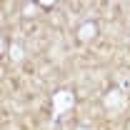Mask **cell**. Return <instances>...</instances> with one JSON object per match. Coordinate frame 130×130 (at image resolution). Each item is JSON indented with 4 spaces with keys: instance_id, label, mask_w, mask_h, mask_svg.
<instances>
[{
    "instance_id": "cell-1",
    "label": "cell",
    "mask_w": 130,
    "mask_h": 130,
    "mask_svg": "<svg viewBox=\"0 0 130 130\" xmlns=\"http://www.w3.org/2000/svg\"><path fill=\"white\" fill-rule=\"evenodd\" d=\"M103 105H105V110H108V113L118 115V113H123V110H125L128 100H125V95H123L118 88H113V90H108V93L103 95Z\"/></svg>"
},
{
    "instance_id": "cell-3",
    "label": "cell",
    "mask_w": 130,
    "mask_h": 130,
    "mask_svg": "<svg viewBox=\"0 0 130 130\" xmlns=\"http://www.w3.org/2000/svg\"><path fill=\"white\" fill-rule=\"evenodd\" d=\"M95 35H98V25H95V23H83L80 28H78V38H80L83 43L93 40Z\"/></svg>"
},
{
    "instance_id": "cell-4",
    "label": "cell",
    "mask_w": 130,
    "mask_h": 130,
    "mask_svg": "<svg viewBox=\"0 0 130 130\" xmlns=\"http://www.w3.org/2000/svg\"><path fill=\"white\" fill-rule=\"evenodd\" d=\"M8 58H10L13 63H23V58H25V50H23V45L13 43V45L8 48Z\"/></svg>"
},
{
    "instance_id": "cell-2",
    "label": "cell",
    "mask_w": 130,
    "mask_h": 130,
    "mask_svg": "<svg viewBox=\"0 0 130 130\" xmlns=\"http://www.w3.org/2000/svg\"><path fill=\"white\" fill-rule=\"evenodd\" d=\"M75 105V95L70 90H58L53 95V118H60L65 110H70Z\"/></svg>"
},
{
    "instance_id": "cell-5",
    "label": "cell",
    "mask_w": 130,
    "mask_h": 130,
    "mask_svg": "<svg viewBox=\"0 0 130 130\" xmlns=\"http://www.w3.org/2000/svg\"><path fill=\"white\" fill-rule=\"evenodd\" d=\"M38 13V8H35V3H25V8H23V15L25 18H32Z\"/></svg>"
},
{
    "instance_id": "cell-6",
    "label": "cell",
    "mask_w": 130,
    "mask_h": 130,
    "mask_svg": "<svg viewBox=\"0 0 130 130\" xmlns=\"http://www.w3.org/2000/svg\"><path fill=\"white\" fill-rule=\"evenodd\" d=\"M75 130H88V128H75Z\"/></svg>"
}]
</instances>
